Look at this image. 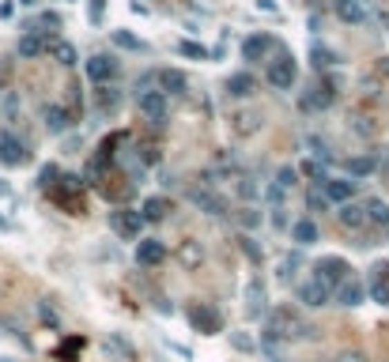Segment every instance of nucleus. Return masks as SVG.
Listing matches in <instances>:
<instances>
[{"label":"nucleus","instance_id":"1","mask_svg":"<svg viewBox=\"0 0 389 362\" xmlns=\"http://www.w3.org/2000/svg\"><path fill=\"white\" fill-rule=\"evenodd\" d=\"M136 110H140V117L148 121V125H163L167 114H170V102L163 91H155V87H148V91H136Z\"/></svg>","mask_w":389,"mask_h":362},{"label":"nucleus","instance_id":"2","mask_svg":"<svg viewBox=\"0 0 389 362\" xmlns=\"http://www.w3.org/2000/svg\"><path fill=\"white\" fill-rule=\"evenodd\" d=\"M295 76H298V64H295V57H287V53H280V57L269 61V68H265V79H269L272 87H280V91H291V87H295Z\"/></svg>","mask_w":389,"mask_h":362},{"label":"nucleus","instance_id":"3","mask_svg":"<svg viewBox=\"0 0 389 362\" xmlns=\"http://www.w3.org/2000/svg\"><path fill=\"white\" fill-rule=\"evenodd\" d=\"M140 227H144V219H140V212H133V208H117V212H110V230L121 241H136L140 238Z\"/></svg>","mask_w":389,"mask_h":362},{"label":"nucleus","instance_id":"4","mask_svg":"<svg viewBox=\"0 0 389 362\" xmlns=\"http://www.w3.org/2000/svg\"><path fill=\"white\" fill-rule=\"evenodd\" d=\"M189 325L197 328V332H205V336H220L223 332V317H220V310H212V305H193L189 310Z\"/></svg>","mask_w":389,"mask_h":362},{"label":"nucleus","instance_id":"5","mask_svg":"<svg viewBox=\"0 0 389 362\" xmlns=\"http://www.w3.org/2000/svg\"><path fill=\"white\" fill-rule=\"evenodd\" d=\"M314 272H318L314 279H318V283H325L329 291H333L336 283H344V279H348V272H352V268L344 264V257H321Z\"/></svg>","mask_w":389,"mask_h":362},{"label":"nucleus","instance_id":"6","mask_svg":"<svg viewBox=\"0 0 389 362\" xmlns=\"http://www.w3.org/2000/svg\"><path fill=\"white\" fill-rule=\"evenodd\" d=\"M167 261V245L159 238H140L136 241V264L140 268H159Z\"/></svg>","mask_w":389,"mask_h":362},{"label":"nucleus","instance_id":"7","mask_svg":"<svg viewBox=\"0 0 389 362\" xmlns=\"http://www.w3.org/2000/svg\"><path fill=\"white\" fill-rule=\"evenodd\" d=\"M336 102V79H321V83L310 87V94L303 99L306 110H329Z\"/></svg>","mask_w":389,"mask_h":362},{"label":"nucleus","instance_id":"8","mask_svg":"<svg viewBox=\"0 0 389 362\" xmlns=\"http://www.w3.org/2000/svg\"><path fill=\"white\" fill-rule=\"evenodd\" d=\"M318 189L333 204H352V197H355V181H348V178H325V181H318Z\"/></svg>","mask_w":389,"mask_h":362},{"label":"nucleus","instance_id":"9","mask_svg":"<svg viewBox=\"0 0 389 362\" xmlns=\"http://www.w3.org/2000/svg\"><path fill=\"white\" fill-rule=\"evenodd\" d=\"M102 351H106L110 362H133V359H136V348H133V343H129L121 332H110L106 340H102Z\"/></svg>","mask_w":389,"mask_h":362},{"label":"nucleus","instance_id":"10","mask_svg":"<svg viewBox=\"0 0 389 362\" xmlns=\"http://www.w3.org/2000/svg\"><path fill=\"white\" fill-rule=\"evenodd\" d=\"M27 159H30L27 148H23L12 132H0V163H4V166H23Z\"/></svg>","mask_w":389,"mask_h":362},{"label":"nucleus","instance_id":"11","mask_svg":"<svg viewBox=\"0 0 389 362\" xmlns=\"http://www.w3.org/2000/svg\"><path fill=\"white\" fill-rule=\"evenodd\" d=\"M272 50H280L272 34H254V38H246V42H242V57H246V61H265Z\"/></svg>","mask_w":389,"mask_h":362},{"label":"nucleus","instance_id":"12","mask_svg":"<svg viewBox=\"0 0 389 362\" xmlns=\"http://www.w3.org/2000/svg\"><path fill=\"white\" fill-rule=\"evenodd\" d=\"M87 76H91L95 83H102V87H106L110 79L117 76V61L106 57V53H95V57L87 61Z\"/></svg>","mask_w":389,"mask_h":362},{"label":"nucleus","instance_id":"13","mask_svg":"<svg viewBox=\"0 0 389 362\" xmlns=\"http://www.w3.org/2000/svg\"><path fill=\"white\" fill-rule=\"evenodd\" d=\"M298 302H306V305H314V310H318V305L333 302V291H329L325 283H318V279H310V283L298 287Z\"/></svg>","mask_w":389,"mask_h":362},{"label":"nucleus","instance_id":"14","mask_svg":"<svg viewBox=\"0 0 389 362\" xmlns=\"http://www.w3.org/2000/svg\"><path fill=\"white\" fill-rule=\"evenodd\" d=\"M189 204L200 208V212H208V215H223L227 212L223 197H216V192H208V189H189Z\"/></svg>","mask_w":389,"mask_h":362},{"label":"nucleus","instance_id":"15","mask_svg":"<svg viewBox=\"0 0 389 362\" xmlns=\"http://www.w3.org/2000/svg\"><path fill=\"white\" fill-rule=\"evenodd\" d=\"M50 50V34H42V30H27V34L19 38V57H38V53Z\"/></svg>","mask_w":389,"mask_h":362},{"label":"nucleus","instance_id":"16","mask_svg":"<svg viewBox=\"0 0 389 362\" xmlns=\"http://www.w3.org/2000/svg\"><path fill=\"white\" fill-rule=\"evenodd\" d=\"M155 79H159V87L155 91H163V94H185V76L178 68H163V72H155Z\"/></svg>","mask_w":389,"mask_h":362},{"label":"nucleus","instance_id":"17","mask_svg":"<svg viewBox=\"0 0 389 362\" xmlns=\"http://www.w3.org/2000/svg\"><path fill=\"white\" fill-rule=\"evenodd\" d=\"M254 91H257V79L249 76V72H234V76L227 79V94H231V99H249Z\"/></svg>","mask_w":389,"mask_h":362},{"label":"nucleus","instance_id":"18","mask_svg":"<svg viewBox=\"0 0 389 362\" xmlns=\"http://www.w3.org/2000/svg\"><path fill=\"white\" fill-rule=\"evenodd\" d=\"M336 219H340V227H344V230H363V227H367V215H363V204H340Z\"/></svg>","mask_w":389,"mask_h":362},{"label":"nucleus","instance_id":"19","mask_svg":"<svg viewBox=\"0 0 389 362\" xmlns=\"http://www.w3.org/2000/svg\"><path fill=\"white\" fill-rule=\"evenodd\" d=\"M42 121H46V128H50L53 136L68 132V125H72V117H68V110H64V106H46L42 110Z\"/></svg>","mask_w":389,"mask_h":362},{"label":"nucleus","instance_id":"20","mask_svg":"<svg viewBox=\"0 0 389 362\" xmlns=\"http://www.w3.org/2000/svg\"><path fill=\"white\" fill-rule=\"evenodd\" d=\"M363 299H367V291H363L359 279H344V283H340V291H336V302L340 305H348V310H352V305H363Z\"/></svg>","mask_w":389,"mask_h":362},{"label":"nucleus","instance_id":"21","mask_svg":"<svg viewBox=\"0 0 389 362\" xmlns=\"http://www.w3.org/2000/svg\"><path fill=\"white\" fill-rule=\"evenodd\" d=\"M336 15L344 23H363L367 19V0H336Z\"/></svg>","mask_w":389,"mask_h":362},{"label":"nucleus","instance_id":"22","mask_svg":"<svg viewBox=\"0 0 389 362\" xmlns=\"http://www.w3.org/2000/svg\"><path fill=\"white\" fill-rule=\"evenodd\" d=\"M167 212H170V200L167 197H148V200H144V208H140V219L159 223V219H167Z\"/></svg>","mask_w":389,"mask_h":362},{"label":"nucleus","instance_id":"23","mask_svg":"<svg viewBox=\"0 0 389 362\" xmlns=\"http://www.w3.org/2000/svg\"><path fill=\"white\" fill-rule=\"evenodd\" d=\"M363 215H367V223H374L378 230H389V204H382V200H367V204H363Z\"/></svg>","mask_w":389,"mask_h":362},{"label":"nucleus","instance_id":"24","mask_svg":"<svg viewBox=\"0 0 389 362\" xmlns=\"http://www.w3.org/2000/svg\"><path fill=\"white\" fill-rule=\"evenodd\" d=\"M291 241H298V245H314V241H318V223L314 219H298L295 227H291Z\"/></svg>","mask_w":389,"mask_h":362},{"label":"nucleus","instance_id":"25","mask_svg":"<svg viewBox=\"0 0 389 362\" xmlns=\"http://www.w3.org/2000/svg\"><path fill=\"white\" fill-rule=\"evenodd\" d=\"M246 310H249V317H257V313L265 310V287H261V279H254V283L246 287Z\"/></svg>","mask_w":389,"mask_h":362},{"label":"nucleus","instance_id":"26","mask_svg":"<svg viewBox=\"0 0 389 362\" xmlns=\"http://www.w3.org/2000/svg\"><path fill=\"white\" fill-rule=\"evenodd\" d=\"M50 53H53L57 64H64V68L76 64V46H72V42H50Z\"/></svg>","mask_w":389,"mask_h":362},{"label":"nucleus","instance_id":"27","mask_svg":"<svg viewBox=\"0 0 389 362\" xmlns=\"http://www.w3.org/2000/svg\"><path fill=\"white\" fill-rule=\"evenodd\" d=\"M348 174H352V178H370V174H374V159H367V155L348 159Z\"/></svg>","mask_w":389,"mask_h":362},{"label":"nucleus","instance_id":"28","mask_svg":"<svg viewBox=\"0 0 389 362\" xmlns=\"http://www.w3.org/2000/svg\"><path fill=\"white\" fill-rule=\"evenodd\" d=\"M110 38H113V42L121 46V50H129V53H144V50H148V46H144L140 38H133V34H129V30H113Z\"/></svg>","mask_w":389,"mask_h":362},{"label":"nucleus","instance_id":"29","mask_svg":"<svg viewBox=\"0 0 389 362\" xmlns=\"http://www.w3.org/2000/svg\"><path fill=\"white\" fill-rule=\"evenodd\" d=\"M370 299L378 305H389V279H382V272L374 276V283H370Z\"/></svg>","mask_w":389,"mask_h":362},{"label":"nucleus","instance_id":"30","mask_svg":"<svg viewBox=\"0 0 389 362\" xmlns=\"http://www.w3.org/2000/svg\"><path fill=\"white\" fill-rule=\"evenodd\" d=\"M310 57H314V68H333V64H336V57H333V50H325V46H314V50H310Z\"/></svg>","mask_w":389,"mask_h":362},{"label":"nucleus","instance_id":"31","mask_svg":"<svg viewBox=\"0 0 389 362\" xmlns=\"http://www.w3.org/2000/svg\"><path fill=\"white\" fill-rule=\"evenodd\" d=\"M178 53L189 57V61H208V50L200 42H178Z\"/></svg>","mask_w":389,"mask_h":362},{"label":"nucleus","instance_id":"32","mask_svg":"<svg viewBox=\"0 0 389 362\" xmlns=\"http://www.w3.org/2000/svg\"><path fill=\"white\" fill-rule=\"evenodd\" d=\"M295 181H298V170H295V166H280V174H276V181H272V185H276V189H291Z\"/></svg>","mask_w":389,"mask_h":362},{"label":"nucleus","instance_id":"33","mask_svg":"<svg viewBox=\"0 0 389 362\" xmlns=\"http://www.w3.org/2000/svg\"><path fill=\"white\" fill-rule=\"evenodd\" d=\"M117 102H121V94L113 87H102L99 91V110H117Z\"/></svg>","mask_w":389,"mask_h":362},{"label":"nucleus","instance_id":"34","mask_svg":"<svg viewBox=\"0 0 389 362\" xmlns=\"http://www.w3.org/2000/svg\"><path fill=\"white\" fill-rule=\"evenodd\" d=\"M238 241H242V249H246V257H249V261H254V264H261V257H265V253L257 249V241L249 238V234H242Z\"/></svg>","mask_w":389,"mask_h":362},{"label":"nucleus","instance_id":"35","mask_svg":"<svg viewBox=\"0 0 389 362\" xmlns=\"http://www.w3.org/2000/svg\"><path fill=\"white\" fill-rule=\"evenodd\" d=\"M38 181H42V189H57V166H42Z\"/></svg>","mask_w":389,"mask_h":362},{"label":"nucleus","instance_id":"36","mask_svg":"<svg viewBox=\"0 0 389 362\" xmlns=\"http://www.w3.org/2000/svg\"><path fill=\"white\" fill-rule=\"evenodd\" d=\"M102 4H106V0H91V8H87V19H91L95 27H102Z\"/></svg>","mask_w":389,"mask_h":362},{"label":"nucleus","instance_id":"37","mask_svg":"<svg viewBox=\"0 0 389 362\" xmlns=\"http://www.w3.org/2000/svg\"><path fill=\"white\" fill-rule=\"evenodd\" d=\"M231 343H234L238 351H254V340H249L246 332H231Z\"/></svg>","mask_w":389,"mask_h":362},{"label":"nucleus","instance_id":"38","mask_svg":"<svg viewBox=\"0 0 389 362\" xmlns=\"http://www.w3.org/2000/svg\"><path fill=\"white\" fill-rule=\"evenodd\" d=\"M238 192H242V197H246V200H254V197H257V192H261V189H257V185H254V178H242Z\"/></svg>","mask_w":389,"mask_h":362},{"label":"nucleus","instance_id":"39","mask_svg":"<svg viewBox=\"0 0 389 362\" xmlns=\"http://www.w3.org/2000/svg\"><path fill=\"white\" fill-rule=\"evenodd\" d=\"M336 362H367V355H363V351H340Z\"/></svg>","mask_w":389,"mask_h":362},{"label":"nucleus","instance_id":"40","mask_svg":"<svg viewBox=\"0 0 389 362\" xmlns=\"http://www.w3.org/2000/svg\"><path fill=\"white\" fill-rule=\"evenodd\" d=\"M242 223H246V227H257V223H261V215H257L254 208H242Z\"/></svg>","mask_w":389,"mask_h":362},{"label":"nucleus","instance_id":"41","mask_svg":"<svg viewBox=\"0 0 389 362\" xmlns=\"http://www.w3.org/2000/svg\"><path fill=\"white\" fill-rule=\"evenodd\" d=\"M272 227H287V219H283V208H272Z\"/></svg>","mask_w":389,"mask_h":362},{"label":"nucleus","instance_id":"42","mask_svg":"<svg viewBox=\"0 0 389 362\" xmlns=\"http://www.w3.org/2000/svg\"><path fill=\"white\" fill-rule=\"evenodd\" d=\"M257 8H261V12H269V15H276V12H280L276 0H257Z\"/></svg>","mask_w":389,"mask_h":362},{"label":"nucleus","instance_id":"43","mask_svg":"<svg viewBox=\"0 0 389 362\" xmlns=\"http://www.w3.org/2000/svg\"><path fill=\"white\" fill-rule=\"evenodd\" d=\"M325 204H329V200L321 197V192H314V197H310V208H321V212H325Z\"/></svg>","mask_w":389,"mask_h":362},{"label":"nucleus","instance_id":"44","mask_svg":"<svg viewBox=\"0 0 389 362\" xmlns=\"http://www.w3.org/2000/svg\"><path fill=\"white\" fill-rule=\"evenodd\" d=\"M378 76H382V79H389V57H382V61H378Z\"/></svg>","mask_w":389,"mask_h":362},{"label":"nucleus","instance_id":"45","mask_svg":"<svg viewBox=\"0 0 389 362\" xmlns=\"http://www.w3.org/2000/svg\"><path fill=\"white\" fill-rule=\"evenodd\" d=\"M42 321H50V325H57V313L50 310V305H42Z\"/></svg>","mask_w":389,"mask_h":362},{"label":"nucleus","instance_id":"46","mask_svg":"<svg viewBox=\"0 0 389 362\" xmlns=\"http://www.w3.org/2000/svg\"><path fill=\"white\" fill-rule=\"evenodd\" d=\"M0 197H8V185L4 181H0Z\"/></svg>","mask_w":389,"mask_h":362},{"label":"nucleus","instance_id":"47","mask_svg":"<svg viewBox=\"0 0 389 362\" xmlns=\"http://www.w3.org/2000/svg\"><path fill=\"white\" fill-rule=\"evenodd\" d=\"M378 272H386V279H389V268H378Z\"/></svg>","mask_w":389,"mask_h":362}]
</instances>
